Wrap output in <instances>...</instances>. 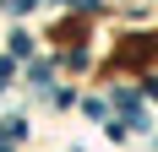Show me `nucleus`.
Segmentation results:
<instances>
[{
    "instance_id": "nucleus-1",
    "label": "nucleus",
    "mask_w": 158,
    "mask_h": 152,
    "mask_svg": "<svg viewBox=\"0 0 158 152\" xmlns=\"http://www.w3.org/2000/svg\"><path fill=\"white\" fill-rule=\"evenodd\" d=\"M6 6H11V11H27V6H33V0H6Z\"/></svg>"
}]
</instances>
